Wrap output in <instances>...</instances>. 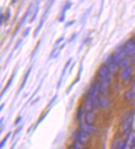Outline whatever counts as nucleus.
<instances>
[{"instance_id":"c756f323","label":"nucleus","mask_w":135,"mask_h":149,"mask_svg":"<svg viewBox=\"0 0 135 149\" xmlns=\"http://www.w3.org/2000/svg\"><path fill=\"white\" fill-rule=\"evenodd\" d=\"M22 42H23L22 40H19L18 41V43L16 44V45H15V47H14V50H16L17 49H19V47L21 45H22Z\"/></svg>"},{"instance_id":"0eeeda50","label":"nucleus","mask_w":135,"mask_h":149,"mask_svg":"<svg viewBox=\"0 0 135 149\" xmlns=\"http://www.w3.org/2000/svg\"><path fill=\"white\" fill-rule=\"evenodd\" d=\"M71 63H72V59H69V60L67 61V63H66L65 66H64V67H63V70H62V73H61L60 78H59V82H58V84H57V89H59L61 87V86H62V83H63V79H64V76H65V74H66V72H67L68 69V67H69V65H71Z\"/></svg>"},{"instance_id":"2f4dec72","label":"nucleus","mask_w":135,"mask_h":149,"mask_svg":"<svg viewBox=\"0 0 135 149\" xmlns=\"http://www.w3.org/2000/svg\"><path fill=\"white\" fill-rule=\"evenodd\" d=\"M74 23H75L74 20H72V21H70V22H68V23H67V24H66V28H68V26H71V25H73Z\"/></svg>"},{"instance_id":"c9c22d12","label":"nucleus","mask_w":135,"mask_h":149,"mask_svg":"<svg viewBox=\"0 0 135 149\" xmlns=\"http://www.w3.org/2000/svg\"><path fill=\"white\" fill-rule=\"evenodd\" d=\"M4 106H5V104H3H3H2V106H1V109H0L1 111H3V107H4Z\"/></svg>"},{"instance_id":"39448f33","label":"nucleus","mask_w":135,"mask_h":149,"mask_svg":"<svg viewBox=\"0 0 135 149\" xmlns=\"http://www.w3.org/2000/svg\"><path fill=\"white\" fill-rule=\"evenodd\" d=\"M84 122H86L88 125H92V126H94L95 123L97 122V114L95 112V111L92 110V111H87L85 113L84 116Z\"/></svg>"},{"instance_id":"c85d7f7f","label":"nucleus","mask_w":135,"mask_h":149,"mask_svg":"<svg viewBox=\"0 0 135 149\" xmlns=\"http://www.w3.org/2000/svg\"><path fill=\"white\" fill-rule=\"evenodd\" d=\"M22 121V116H19L17 119H16V121H15V122H14V126H17L18 124H19L20 123V122Z\"/></svg>"},{"instance_id":"9b49d317","label":"nucleus","mask_w":135,"mask_h":149,"mask_svg":"<svg viewBox=\"0 0 135 149\" xmlns=\"http://www.w3.org/2000/svg\"><path fill=\"white\" fill-rule=\"evenodd\" d=\"M83 108H84L86 112L93 110V101L91 99V96L88 95V93L86 94V97H85V100H84Z\"/></svg>"},{"instance_id":"cd10ccee","label":"nucleus","mask_w":135,"mask_h":149,"mask_svg":"<svg viewBox=\"0 0 135 149\" xmlns=\"http://www.w3.org/2000/svg\"><path fill=\"white\" fill-rule=\"evenodd\" d=\"M10 14H11V11H10V9L8 8L7 10V12H6V14H4V16L6 17V20H8L9 19V18H10Z\"/></svg>"},{"instance_id":"7c9ffc66","label":"nucleus","mask_w":135,"mask_h":149,"mask_svg":"<svg viewBox=\"0 0 135 149\" xmlns=\"http://www.w3.org/2000/svg\"><path fill=\"white\" fill-rule=\"evenodd\" d=\"M64 40V37H61V38H59L58 40L56 41V43H55V45H59L60 43H62V41Z\"/></svg>"},{"instance_id":"f3484780","label":"nucleus","mask_w":135,"mask_h":149,"mask_svg":"<svg viewBox=\"0 0 135 149\" xmlns=\"http://www.w3.org/2000/svg\"><path fill=\"white\" fill-rule=\"evenodd\" d=\"M131 59H132L131 57L126 55V56L118 63L120 69H123V68H125L127 67V66H128V65H131Z\"/></svg>"},{"instance_id":"f257e3e1","label":"nucleus","mask_w":135,"mask_h":149,"mask_svg":"<svg viewBox=\"0 0 135 149\" xmlns=\"http://www.w3.org/2000/svg\"><path fill=\"white\" fill-rule=\"evenodd\" d=\"M91 96L93 101V110L96 111L99 108V100H100V84L98 81H94L91 84L90 88L87 92Z\"/></svg>"},{"instance_id":"72a5a7b5","label":"nucleus","mask_w":135,"mask_h":149,"mask_svg":"<svg viewBox=\"0 0 135 149\" xmlns=\"http://www.w3.org/2000/svg\"><path fill=\"white\" fill-rule=\"evenodd\" d=\"M5 20V19H3V14H1V25L3 24V21Z\"/></svg>"},{"instance_id":"9d476101","label":"nucleus","mask_w":135,"mask_h":149,"mask_svg":"<svg viewBox=\"0 0 135 149\" xmlns=\"http://www.w3.org/2000/svg\"><path fill=\"white\" fill-rule=\"evenodd\" d=\"M98 79L100 80L102 78H104L106 76L109 75V73H108V65H105V64H103L102 65H100V67L98 68Z\"/></svg>"},{"instance_id":"4c0bfd02","label":"nucleus","mask_w":135,"mask_h":149,"mask_svg":"<svg viewBox=\"0 0 135 149\" xmlns=\"http://www.w3.org/2000/svg\"><path fill=\"white\" fill-rule=\"evenodd\" d=\"M134 40H135V39H134Z\"/></svg>"},{"instance_id":"412c9836","label":"nucleus","mask_w":135,"mask_h":149,"mask_svg":"<svg viewBox=\"0 0 135 149\" xmlns=\"http://www.w3.org/2000/svg\"><path fill=\"white\" fill-rule=\"evenodd\" d=\"M50 110H51V108H48V111H46V112H45V113H43V115L41 116V117L39 118V121L37 122V123H36V125H35V127H34V129L37 128V127H39V125L40 124L41 122H43V120H44V119L46 118V116H47V115L48 114V112H49V111H50Z\"/></svg>"},{"instance_id":"2eb2a0df","label":"nucleus","mask_w":135,"mask_h":149,"mask_svg":"<svg viewBox=\"0 0 135 149\" xmlns=\"http://www.w3.org/2000/svg\"><path fill=\"white\" fill-rule=\"evenodd\" d=\"M110 106V100L107 96H102L99 100V108L106 109Z\"/></svg>"},{"instance_id":"f03ea898","label":"nucleus","mask_w":135,"mask_h":149,"mask_svg":"<svg viewBox=\"0 0 135 149\" xmlns=\"http://www.w3.org/2000/svg\"><path fill=\"white\" fill-rule=\"evenodd\" d=\"M91 139H92L91 134L83 131L81 129H79L77 132L74 138V140H77L78 142H80L81 144L84 145V146H87L88 144H89L91 142Z\"/></svg>"},{"instance_id":"1a4fd4ad","label":"nucleus","mask_w":135,"mask_h":149,"mask_svg":"<svg viewBox=\"0 0 135 149\" xmlns=\"http://www.w3.org/2000/svg\"><path fill=\"white\" fill-rule=\"evenodd\" d=\"M108 65V73L111 74V75H114L116 74L118 70H120V67H119V65L116 62H110L109 64L107 65Z\"/></svg>"},{"instance_id":"4be33fe9","label":"nucleus","mask_w":135,"mask_h":149,"mask_svg":"<svg viewBox=\"0 0 135 149\" xmlns=\"http://www.w3.org/2000/svg\"><path fill=\"white\" fill-rule=\"evenodd\" d=\"M11 136V132H8L6 136L2 140V142H1V144H0V148L1 149H3V148L5 147V145H6V142L8 140V138H9V136Z\"/></svg>"},{"instance_id":"a211bd4d","label":"nucleus","mask_w":135,"mask_h":149,"mask_svg":"<svg viewBox=\"0 0 135 149\" xmlns=\"http://www.w3.org/2000/svg\"><path fill=\"white\" fill-rule=\"evenodd\" d=\"M64 46H65V44L62 45L60 47L54 48V49H53V51L50 53L49 59H55V58H57V57H58V55H59V53H60V51L63 49V48L64 47Z\"/></svg>"},{"instance_id":"ddd939ff","label":"nucleus","mask_w":135,"mask_h":149,"mask_svg":"<svg viewBox=\"0 0 135 149\" xmlns=\"http://www.w3.org/2000/svg\"><path fill=\"white\" fill-rule=\"evenodd\" d=\"M72 3L71 2H68L67 3L64 5V7L63 8V10H62V12H61L60 16H59V21L62 23V22H63V21L65 20V16H66V12H67L68 10L70 8L72 7Z\"/></svg>"},{"instance_id":"4468645a","label":"nucleus","mask_w":135,"mask_h":149,"mask_svg":"<svg viewBox=\"0 0 135 149\" xmlns=\"http://www.w3.org/2000/svg\"><path fill=\"white\" fill-rule=\"evenodd\" d=\"M33 6H34V4H31L30 6H29V8H28V9L27 10V12H26V14H25V15L23 17V19H21L20 23H19V26L17 27V29H16V31H15V33L17 32V31H19V29H20V28L23 25V24L25 23V21L27 20L28 17L29 16V14H30V13H31V10H32V8H33Z\"/></svg>"},{"instance_id":"6e6552de","label":"nucleus","mask_w":135,"mask_h":149,"mask_svg":"<svg viewBox=\"0 0 135 149\" xmlns=\"http://www.w3.org/2000/svg\"><path fill=\"white\" fill-rule=\"evenodd\" d=\"M18 69L19 67H16L15 68V70H14V72H13V74L11 75V77L9 78V80H8V81L7 85H6V86L4 87V90L2 91V93H1V98L3 96V95H5L6 93H7V91L9 90V88L11 87V86H12V84H13V82H14V78H15V75H16V72H17V70H18Z\"/></svg>"},{"instance_id":"a878e982","label":"nucleus","mask_w":135,"mask_h":149,"mask_svg":"<svg viewBox=\"0 0 135 149\" xmlns=\"http://www.w3.org/2000/svg\"><path fill=\"white\" fill-rule=\"evenodd\" d=\"M22 130H23V126H21V127H18V129H16V131L14 132V137H16L20 133V132L22 131Z\"/></svg>"},{"instance_id":"dca6fc26","label":"nucleus","mask_w":135,"mask_h":149,"mask_svg":"<svg viewBox=\"0 0 135 149\" xmlns=\"http://www.w3.org/2000/svg\"><path fill=\"white\" fill-rule=\"evenodd\" d=\"M85 110L83 108V107H79V108L77 110V114H76V117H77V120L79 122H83V119H84V116H85Z\"/></svg>"},{"instance_id":"423d86ee","label":"nucleus","mask_w":135,"mask_h":149,"mask_svg":"<svg viewBox=\"0 0 135 149\" xmlns=\"http://www.w3.org/2000/svg\"><path fill=\"white\" fill-rule=\"evenodd\" d=\"M79 123H80V129L83 130V131H84V132H88L89 134L93 135L95 132H96V127H95V126L88 125V124H87L84 121L79 122Z\"/></svg>"},{"instance_id":"6ab92c4d","label":"nucleus","mask_w":135,"mask_h":149,"mask_svg":"<svg viewBox=\"0 0 135 149\" xmlns=\"http://www.w3.org/2000/svg\"><path fill=\"white\" fill-rule=\"evenodd\" d=\"M135 94L132 91V90L131 89H129L127 91H125V93H124V95H123V97H124V99L126 100V101H132L134 98Z\"/></svg>"},{"instance_id":"e433bc0d","label":"nucleus","mask_w":135,"mask_h":149,"mask_svg":"<svg viewBox=\"0 0 135 149\" xmlns=\"http://www.w3.org/2000/svg\"><path fill=\"white\" fill-rule=\"evenodd\" d=\"M14 147H15V143H14V145H13V147H12V148H11V149H14Z\"/></svg>"},{"instance_id":"20e7f679","label":"nucleus","mask_w":135,"mask_h":149,"mask_svg":"<svg viewBox=\"0 0 135 149\" xmlns=\"http://www.w3.org/2000/svg\"><path fill=\"white\" fill-rule=\"evenodd\" d=\"M133 70H134V67L132 65H128L127 67L123 68L120 72V79H121L122 81L125 82L128 81L131 77V75L133 74Z\"/></svg>"},{"instance_id":"b1692460","label":"nucleus","mask_w":135,"mask_h":149,"mask_svg":"<svg viewBox=\"0 0 135 149\" xmlns=\"http://www.w3.org/2000/svg\"><path fill=\"white\" fill-rule=\"evenodd\" d=\"M58 99V95H55L53 97V99L49 102L48 103V108H52V107H53V105H54L55 102H56V100Z\"/></svg>"},{"instance_id":"393cba45","label":"nucleus","mask_w":135,"mask_h":149,"mask_svg":"<svg viewBox=\"0 0 135 149\" xmlns=\"http://www.w3.org/2000/svg\"><path fill=\"white\" fill-rule=\"evenodd\" d=\"M41 42H39V45H37V46L35 47V49H34V52H33V54H32V59H34V57H35V55H36V53L39 51V45H40Z\"/></svg>"},{"instance_id":"473e14b6","label":"nucleus","mask_w":135,"mask_h":149,"mask_svg":"<svg viewBox=\"0 0 135 149\" xmlns=\"http://www.w3.org/2000/svg\"><path fill=\"white\" fill-rule=\"evenodd\" d=\"M130 89L132 90V91L135 94V81H134V83H133V85H132V86H131V88Z\"/></svg>"},{"instance_id":"f704fd0d","label":"nucleus","mask_w":135,"mask_h":149,"mask_svg":"<svg viewBox=\"0 0 135 149\" xmlns=\"http://www.w3.org/2000/svg\"><path fill=\"white\" fill-rule=\"evenodd\" d=\"M18 2H19V0H12V4H15Z\"/></svg>"},{"instance_id":"bb28decb","label":"nucleus","mask_w":135,"mask_h":149,"mask_svg":"<svg viewBox=\"0 0 135 149\" xmlns=\"http://www.w3.org/2000/svg\"><path fill=\"white\" fill-rule=\"evenodd\" d=\"M30 29H31V28H27L24 31H23V37H27L28 34H29V32H30Z\"/></svg>"},{"instance_id":"aec40b11","label":"nucleus","mask_w":135,"mask_h":149,"mask_svg":"<svg viewBox=\"0 0 135 149\" xmlns=\"http://www.w3.org/2000/svg\"><path fill=\"white\" fill-rule=\"evenodd\" d=\"M132 121H133V118H132V117H129V118H128L125 122H123V131L128 130V129L131 127L132 122H133Z\"/></svg>"},{"instance_id":"5701e85b","label":"nucleus","mask_w":135,"mask_h":149,"mask_svg":"<svg viewBox=\"0 0 135 149\" xmlns=\"http://www.w3.org/2000/svg\"><path fill=\"white\" fill-rule=\"evenodd\" d=\"M39 4H38V5L36 6L35 11H34V16H33V18L31 19L30 23H33V22L35 20V19H36V17H37V15H38V14H39Z\"/></svg>"},{"instance_id":"f8f14e48","label":"nucleus","mask_w":135,"mask_h":149,"mask_svg":"<svg viewBox=\"0 0 135 149\" xmlns=\"http://www.w3.org/2000/svg\"><path fill=\"white\" fill-rule=\"evenodd\" d=\"M32 68H33L32 66L28 68V70H27V72H26V73H25V74H24L23 80V81H22V83H21L20 87H19V92H18V94H19V93H20L21 91L23 90V88L25 87V86H26V84H27L28 80V78H29V75H30V74H31Z\"/></svg>"},{"instance_id":"7ed1b4c3","label":"nucleus","mask_w":135,"mask_h":149,"mask_svg":"<svg viewBox=\"0 0 135 149\" xmlns=\"http://www.w3.org/2000/svg\"><path fill=\"white\" fill-rule=\"evenodd\" d=\"M123 50L127 56H129L131 58H134L135 56V40L134 39L128 40L124 46H123Z\"/></svg>"}]
</instances>
